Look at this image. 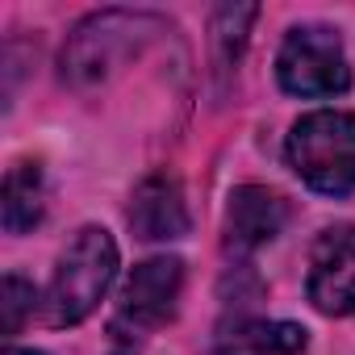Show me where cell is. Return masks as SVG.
Listing matches in <instances>:
<instances>
[{
  "mask_svg": "<svg viewBox=\"0 0 355 355\" xmlns=\"http://www.w3.org/2000/svg\"><path fill=\"white\" fill-rule=\"evenodd\" d=\"M155 34H171V26L155 13H134V9H101L84 17L63 46V80L76 88H96L105 84L117 63L134 59Z\"/></svg>",
  "mask_w": 355,
  "mask_h": 355,
  "instance_id": "cell-1",
  "label": "cell"
},
{
  "mask_svg": "<svg viewBox=\"0 0 355 355\" xmlns=\"http://www.w3.org/2000/svg\"><path fill=\"white\" fill-rule=\"evenodd\" d=\"M247 343L259 355H297V351H305V330L293 322H268V326H251Z\"/></svg>",
  "mask_w": 355,
  "mask_h": 355,
  "instance_id": "cell-12",
  "label": "cell"
},
{
  "mask_svg": "<svg viewBox=\"0 0 355 355\" xmlns=\"http://www.w3.org/2000/svg\"><path fill=\"white\" fill-rule=\"evenodd\" d=\"M305 293L318 313L351 318L355 313V226L322 230L309 251V280Z\"/></svg>",
  "mask_w": 355,
  "mask_h": 355,
  "instance_id": "cell-6",
  "label": "cell"
},
{
  "mask_svg": "<svg viewBox=\"0 0 355 355\" xmlns=\"http://www.w3.org/2000/svg\"><path fill=\"white\" fill-rule=\"evenodd\" d=\"M34 305H38L34 284H30V280H21L17 272H9V276H5V284H0V330H5L9 338H13V334H21V326H26V318L34 313Z\"/></svg>",
  "mask_w": 355,
  "mask_h": 355,
  "instance_id": "cell-11",
  "label": "cell"
},
{
  "mask_svg": "<svg viewBox=\"0 0 355 355\" xmlns=\"http://www.w3.org/2000/svg\"><path fill=\"white\" fill-rule=\"evenodd\" d=\"M46 214V184L38 163H13L5 175V197H0V218L5 234H26Z\"/></svg>",
  "mask_w": 355,
  "mask_h": 355,
  "instance_id": "cell-9",
  "label": "cell"
},
{
  "mask_svg": "<svg viewBox=\"0 0 355 355\" xmlns=\"http://www.w3.org/2000/svg\"><path fill=\"white\" fill-rule=\"evenodd\" d=\"M276 80L293 96H338L351 88L343 38L326 26H293L276 51Z\"/></svg>",
  "mask_w": 355,
  "mask_h": 355,
  "instance_id": "cell-4",
  "label": "cell"
},
{
  "mask_svg": "<svg viewBox=\"0 0 355 355\" xmlns=\"http://www.w3.org/2000/svg\"><path fill=\"white\" fill-rule=\"evenodd\" d=\"M255 17H259V5H222V9H214L209 46H214V67H218V71H230V67L239 63Z\"/></svg>",
  "mask_w": 355,
  "mask_h": 355,
  "instance_id": "cell-10",
  "label": "cell"
},
{
  "mask_svg": "<svg viewBox=\"0 0 355 355\" xmlns=\"http://www.w3.org/2000/svg\"><path fill=\"white\" fill-rule=\"evenodd\" d=\"M117 276V243L105 226H80L71 243L63 247L51 288L42 297V318L46 326H80L105 297V288Z\"/></svg>",
  "mask_w": 355,
  "mask_h": 355,
  "instance_id": "cell-2",
  "label": "cell"
},
{
  "mask_svg": "<svg viewBox=\"0 0 355 355\" xmlns=\"http://www.w3.org/2000/svg\"><path fill=\"white\" fill-rule=\"evenodd\" d=\"M117 355H130V351H117Z\"/></svg>",
  "mask_w": 355,
  "mask_h": 355,
  "instance_id": "cell-14",
  "label": "cell"
},
{
  "mask_svg": "<svg viewBox=\"0 0 355 355\" xmlns=\"http://www.w3.org/2000/svg\"><path fill=\"white\" fill-rule=\"evenodd\" d=\"M284 155H288V167L313 193H326V197L355 193V113H343V109L305 113L293 125Z\"/></svg>",
  "mask_w": 355,
  "mask_h": 355,
  "instance_id": "cell-3",
  "label": "cell"
},
{
  "mask_svg": "<svg viewBox=\"0 0 355 355\" xmlns=\"http://www.w3.org/2000/svg\"><path fill=\"white\" fill-rule=\"evenodd\" d=\"M180 288H184V263L175 255H155L146 263H138L125 284H121V297H117V313H113V330L121 334H146V330H159L171 313H175V301H180Z\"/></svg>",
  "mask_w": 355,
  "mask_h": 355,
  "instance_id": "cell-5",
  "label": "cell"
},
{
  "mask_svg": "<svg viewBox=\"0 0 355 355\" xmlns=\"http://www.w3.org/2000/svg\"><path fill=\"white\" fill-rule=\"evenodd\" d=\"M288 201L263 184H239L230 193L226 205V226H222V243L230 255H251L263 243H272L284 226H288Z\"/></svg>",
  "mask_w": 355,
  "mask_h": 355,
  "instance_id": "cell-7",
  "label": "cell"
},
{
  "mask_svg": "<svg viewBox=\"0 0 355 355\" xmlns=\"http://www.w3.org/2000/svg\"><path fill=\"white\" fill-rule=\"evenodd\" d=\"M130 230L142 239V243H167V239H184L193 218H189V205H184V193L171 175H150L142 180L130 197Z\"/></svg>",
  "mask_w": 355,
  "mask_h": 355,
  "instance_id": "cell-8",
  "label": "cell"
},
{
  "mask_svg": "<svg viewBox=\"0 0 355 355\" xmlns=\"http://www.w3.org/2000/svg\"><path fill=\"white\" fill-rule=\"evenodd\" d=\"M5 355H46V351H34V347H5Z\"/></svg>",
  "mask_w": 355,
  "mask_h": 355,
  "instance_id": "cell-13",
  "label": "cell"
}]
</instances>
